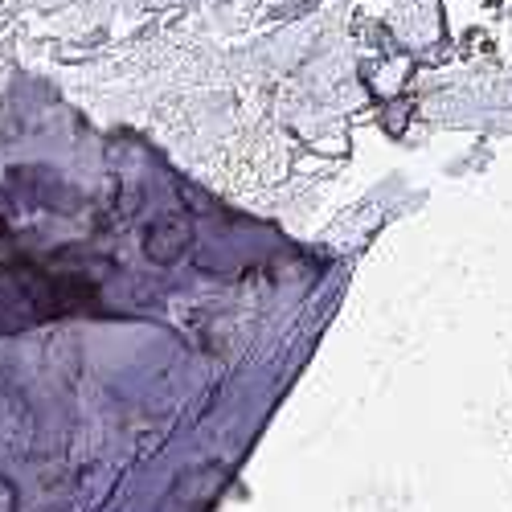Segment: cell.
I'll list each match as a JSON object with an SVG mask.
<instances>
[{
	"label": "cell",
	"instance_id": "obj_1",
	"mask_svg": "<svg viewBox=\"0 0 512 512\" xmlns=\"http://www.w3.org/2000/svg\"><path fill=\"white\" fill-rule=\"evenodd\" d=\"M185 242H189L185 222H160V226L148 234V254H152V259H160V263H173L177 254L185 250Z\"/></svg>",
	"mask_w": 512,
	"mask_h": 512
}]
</instances>
